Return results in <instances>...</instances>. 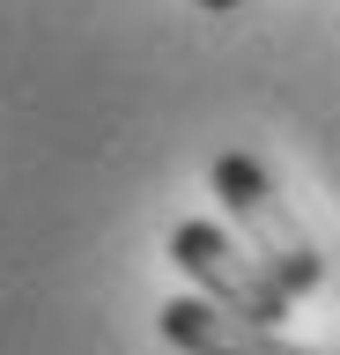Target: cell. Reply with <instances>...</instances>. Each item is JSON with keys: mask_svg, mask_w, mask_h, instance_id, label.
I'll use <instances>...</instances> for the list:
<instances>
[{"mask_svg": "<svg viewBox=\"0 0 340 355\" xmlns=\"http://www.w3.org/2000/svg\"><path fill=\"white\" fill-rule=\"evenodd\" d=\"M207 185H215V200L229 207L237 237H244L251 252L281 274V288H289V296H311V288L325 282V259H318L311 230L296 222V207L274 193V178L259 171L244 148H222V155H215V163H207Z\"/></svg>", "mask_w": 340, "mask_h": 355, "instance_id": "6da1fadb", "label": "cell"}, {"mask_svg": "<svg viewBox=\"0 0 340 355\" xmlns=\"http://www.w3.org/2000/svg\"><path fill=\"white\" fill-rule=\"evenodd\" d=\"M170 266H178L200 296L244 311V318H267V326H281L289 304H296L289 288H281V274H274L244 237H229L215 222H178V230H170Z\"/></svg>", "mask_w": 340, "mask_h": 355, "instance_id": "7a4b0ae2", "label": "cell"}, {"mask_svg": "<svg viewBox=\"0 0 340 355\" xmlns=\"http://www.w3.org/2000/svg\"><path fill=\"white\" fill-rule=\"evenodd\" d=\"M156 333L178 355H311V348H296L281 326L244 318V311L215 304V296H170L156 311Z\"/></svg>", "mask_w": 340, "mask_h": 355, "instance_id": "3957f363", "label": "cell"}, {"mask_svg": "<svg viewBox=\"0 0 340 355\" xmlns=\"http://www.w3.org/2000/svg\"><path fill=\"white\" fill-rule=\"evenodd\" d=\"M200 8H215V15H229V8H244V0H200Z\"/></svg>", "mask_w": 340, "mask_h": 355, "instance_id": "277c9868", "label": "cell"}]
</instances>
